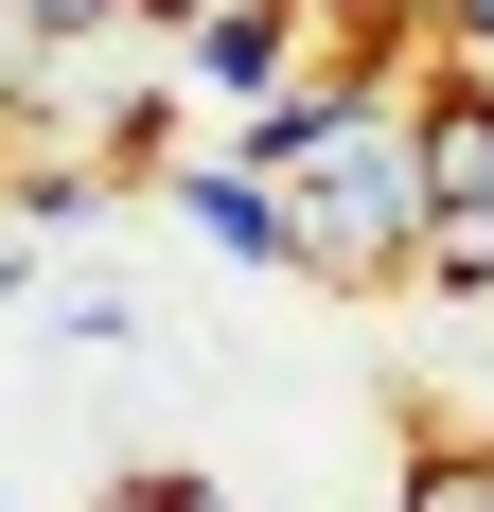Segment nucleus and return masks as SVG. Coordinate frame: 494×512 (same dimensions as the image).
<instances>
[{
    "mask_svg": "<svg viewBox=\"0 0 494 512\" xmlns=\"http://www.w3.org/2000/svg\"><path fill=\"white\" fill-rule=\"evenodd\" d=\"M247 159L283 177V265L300 283H336V301L406 283V248H424V106H406V71H300L247 124Z\"/></svg>",
    "mask_w": 494,
    "mask_h": 512,
    "instance_id": "obj_1",
    "label": "nucleus"
},
{
    "mask_svg": "<svg viewBox=\"0 0 494 512\" xmlns=\"http://www.w3.org/2000/svg\"><path fill=\"white\" fill-rule=\"evenodd\" d=\"M424 248L406 283H442V301H494V89L477 71H424Z\"/></svg>",
    "mask_w": 494,
    "mask_h": 512,
    "instance_id": "obj_2",
    "label": "nucleus"
},
{
    "mask_svg": "<svg viewBox=\"0 0 494 512\" xmlns=\"http://www.w3.org/2000/svg\"><path fill=\"white\" fill-rule=\"evenodd\" d=\"M300 53H318V0H212L195 36H177V89H212L230 124H265L300 89Z\"/></svg>",
    "mask_w": 494,
    "mask_h": 512,
    "instance_id": "obj_3",
    "label": "nucleus"
},
{
    "mask_svg": "<svg viewBox=\"0 0 494 512\" xmlns=\"http://www.w3.org/2000/svg\"><path fill=\"white\" fill-rule=\"evenodd\" d=\"M177 212H195L230 265H283V177H265L247 142H230V159H195V177H177Z\"/></svg>",
    "mask_w": 494,
    "mask_h": 512,
    "instance_id": "obj_4",
    "label": "nucleus"
},
{
    "mask_svg": "<svg viewBox=\"0 0 494 512\" xmlns=\"http://www.w3.org/2000/svg\"><path fill=\"white\" fill-rule=\"evenodd\" d=\"M406 512H494V442H477V460H424V477H406Z\"/></svg>",
    "mask_w": 494,
    "mask_h": 512,
    "instance_id": "obj_5",
    "label": "nucleus"
},
{
    "mask_svg": "<svg viewBox=\"0 0 494 512\" xmlns=\"http://www.w3.org/2000/svg\"><path fill=\"white\" fill-rule=\"evenodd\" d=\"M124 512H230V495H195V477H142V495H124Z\"/></svg>",
    "mask_w": 494,
    "mask_h": 512,
    "instance_id": "obj_6",
    "label": "nucleus"
},
{
    "mask_svg": "<svg viewBox=\"0 0 494 512\" xmlns=\"http://www.w3.org/2000/svg\"><path fill=\"white\" fill-rule=\"evenodd\" d=\"M442 36H494V0H442Z\"/></svg>",
    "mask_w": 494,
    "mask_h": 512,
    "instance_id": "obj_7",
    "label": "nucleus"
},
{
    "mask_svg": "<svg viewBox=\"0 0 494 512\" xmlns=\"http://www.w3.org/2000/svg\"><path fill=\"white\" fill-rule=\"evenodd\" d=\"M0 177H18V124H0Z\"/></svg>",
    "mask_w": 494,
    "mask_h": 512,
    "instance_id": "obj_8",
    "label": "nucleus"
}]
</instances>
